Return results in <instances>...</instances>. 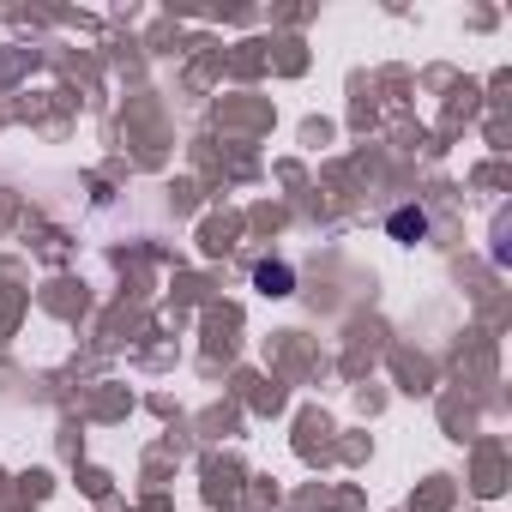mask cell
Returning <instances> with one entry per match:
<instances>
[{
    "label": "cell",
    "instance_id": "6da1fadb",
    "mask_svg": "<svg viewBox=\"0 0 512 512\" xmlns=\"http://www.w3.org/2000/svg\"><path fill=\"white\" fill-rule=\"evenodd\" d=\"M253 284L272 290V296H290V284H296V278H290V266H272V260H266L260 272H253Z\"/></svg>",
    "mask_w": 512,
    "mask_h": 512
},
{
    "label": "cell",
    "instance_id": "7a4b0ae2",
    "mask_svg": "<svg viewBox=\"0 0 512 512\" xmlns=\"http://www.w3.org/2000/svg\"><path fill=\"white\" fill-rule=\"evenodd\" d=\"M392 235H404V241H422V235H428V217L404 205V211H392Z\"/></svg>",
    "mask_w": 512,
    "mask_h": 512
}]
</instances>
